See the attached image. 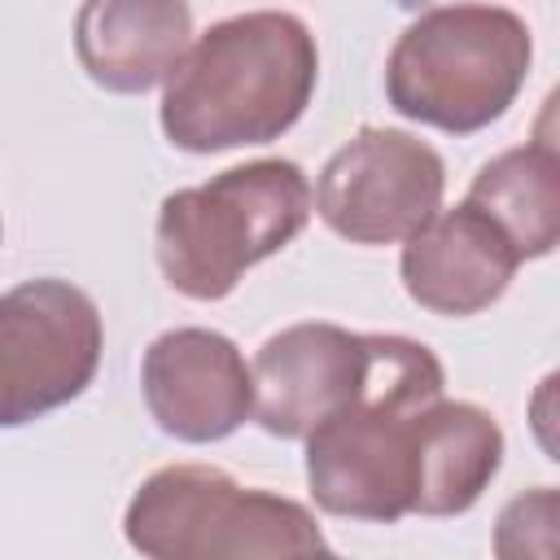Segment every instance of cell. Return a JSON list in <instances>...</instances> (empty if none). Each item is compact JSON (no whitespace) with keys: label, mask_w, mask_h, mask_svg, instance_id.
Masks as SVG:
<instances>
[{"label":"cell","mask_w":560,"mask_h":560,"mask_svg":"<svg viewBox=\"0 0 560 560\" xmlns=\"http://www.w3.org/2000/svg\"><path fill=\"white\" fill-rule=\"evenodd\" d=\"M337 560H341V556H337Z\"/></svg>","instance_id":"cell-15"},{"label":"cell","mask_w":560,"mask_h":560,"mask_svg":"<svg viewBox=\"0 0 560 560\" xmlns=\"http://www.w3.org/2000/svg\"><path fill=\"white\" fill-rule=\"evenodd\" d=\"M376 359V332L306 319L271 332L254 354V420L271 438L306 442L324 420L359 402Z\"/></svg>","instance_id":"cell-8"},{"label":"cell","mask_w":560,"mask_h":560,"mask_svg":"<svg viewBox=\"0 0 560 560\" xmlns=\"http://www.w3.org/2000/svg\"><path fill=\"white\" fill-rule=\"evenodd\" d=\"M464 206L486 214L516 258H547L560 241V153L551 140H529L490 158Z\"/></svg>","instance_id":"cell-13"},{"label":"cell","mask_w":560,"mask_h":560,"mask_svg":"<svg viewBox=\"0 0 560 560\" xmlns=\"http://www.w3.org/2000/svg\"><path fill=\"white\" fill-rule=\"evenodd\" d=\"M0 232H4V228H0Z\"/></svg>","instance_id":"cell-16"},{"label":"cell","mask_w":560,"mask_h":560,"mask_svg":"<svg viewBox=\"0 0 560 560\" xmlns=\"http://www.w3.org/2000/svg\"><path fill=\"white\" fill-rule=\"evenodd\" d=\"M516 267V249L472 206L438 210L411 241H402L398 258L407 298L451 319L494 306L508 293Z\"/></svg>","instance_id":"cell-10"},{"label":"cell","mask_w":560,"mask_h":560,"mask_svg":"<svg viewBox=\"0 0 560 560\" xmlns=\"http://www.w3.org/2000/svg\"><path fill=\"white\" fill-rule=\"evenodd\" d=\"M560 494L556 486H534L503 503L494 521V560H560Z\"/></svg>","instance_id":"cell-14"},{"label":"cell","mask_w":560,"mask_h":560,"mask_svg":"<svg viewBox=\"0 0 560 560\" xmlns=\"http://www.w3.org/2000/svg\"><path fill=\"white\" fill-rule=\"evenodd\" d=\"M503 464V429L477 402H433L420 416L416 516H464Z\"/></svg>","instance_id":"cell-12"},{"label":"cell","mask_w":560,"mask_h":560,"mask_svg":"<svg viewBox=\"0 0 560 560\" xmlns=\"http://www.w3.org/2000/svg\"><path fill=\"white\" fill-rule=\"evenodd\" d=\"M122 534L144 560H337L306 503L241 486L214 464H166L127 499Z\"/></svg>","instance_id":"cell-5"},{"label":"cell","mask_w":560,"mask_h":560,"mask_svg":"<svg viewBox=\"0 0 560 560\" xmlns=\"http://www.w3.org/2000/svg\"><path fill=\"white\" fill-rule=\"evenodd\" d=\"M446 398V372L424 341L376 332L359 402L306 438V486L328 516L394 525L411 516L420 416Z\"/></svg>","instance_id":"cell-2"},{"label":"cell","mask_w":560,"mask_h":560,"mask_svg":"<svg viewBox=\"0 0 560 560\" xmlns=\"http://www.w3.org/2000/svg\"><path fill=\"white\" fill-rule=\"evenodd\" d=\"M319 48L284 9H249L197 35L162 92V136L184 153L280 140L311 105Z\"/></svg>","instance_id":"cell-1"},{"label":"cell","mask_w":560,"mask_h":560,"mask_svg":"<svg viewBox=\"0 0 560 560\" xmlns=\"http://www.w3.org/2000/svg\"><path fill=\"white\" fill-rule=\"evenodd\" d=\"M315 197L298 162L258 158L219 171L162 201L153 249L166 284L192 302L228 298L241 276L280 254L306 223Z\"/></svg>","instance_id":"cell-4"},{"label":"cell","mask_w":560,"mask_h":560,"mask_svg":"<svg viewBox=\"0 0 560 560\" xmlns=\"http://www.w3.org/2000/svg\"><path fill=\"white\" fill-rule=\"evenodd\" d=\"M534 35L503 4H429L389 48L385 96L394 114L472 136L499 122L521 96Z\"/></svg>","instance_id":"cell-3"},{"label":"cell","mask_w":560,"mask_h":560,"mask_svg":"<svg viewBox=\"0 0 560 560\" xmlns=\"http://www.w3.org/2000/svg\"><path fill=\"white\" fill-rule=\"evenodd\" d=\"M446 192V162L433 144L398 127H359L319 171L315 210L350 245L411 241Z\"/></svg>","instance_id":"cell-7"},{"label":"cell","mask_w":560,"mask_h":560,"mask_svg":"<svg viewBox=\"0 0 560 560\" xmlns=\"http://www.w3.org/2000/svg\"><path fill=\"white\" fill-rule=\"evenodd\" d=\"M140 389L153 424L175 442H223L254 416V372L214 328H166L149 341Z\"/></svg>","instance_id":"cell-9"},{"label":"cell","mask_w":560,"mask_h":560,"mask_svg":"<svg viewBox=\"0 0 560 560\" xmlns=\"http://www.w3.org/2000/svg\"><path fill=\"white\" fill-rule=\"evenodd\" d=\"M192 44L184 0H92L74 13V57L88 79L118 96H140L171 79Z\"/></svg>","instance_id":"cell-11"},{"label":"cell","mask_w":560,"mask_h":560,"mask_svg":"<svg viewBox=\"0 0 560 560\" xmlns=\"http://www.w3.org/2000/svg\"><path fill=\"white\" fill-rule=\"evenodd\" d=\"M105 350L96 302L57 276L0 293V429H22L74 402Z\"/></svg>","instance_id":"cell-6"}]
</instances>
